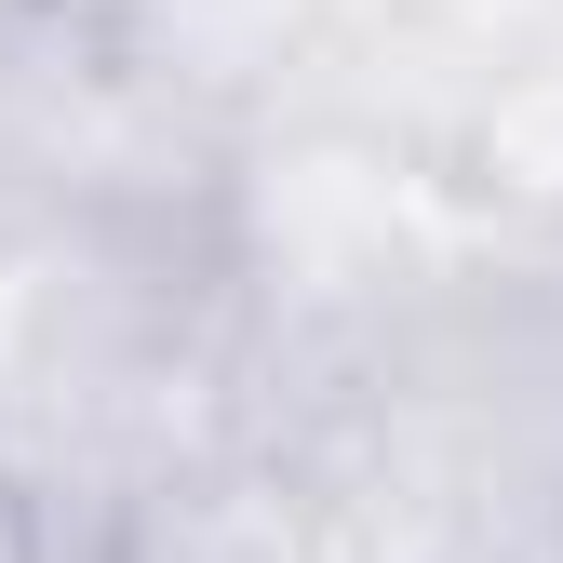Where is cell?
Listing matches in <instances>:
<instances>
[{"label":"cell","instance_id":"obj_1","mask_svg":"<svg viewBox=\"0 0 563 563\" xmlns=\"http://www.w3.org/2000/svg\"><path fill=\"white\" fill-rule=\"evenodd\" d=\"M0 563H67V537H54V510L27 497L14 470H0Z\"/></svg>","mask_w":563,"mask_h":563},{"label":"cell","instance_id":"obj_2","mask_svg":"<svg viewBox=\"0 0 563 563\" xmlns=\"http://www.w3.org/2000/svg\"><path fill=\"white\" fill-rule=\"evenodd\" d=\"M550 537H563V523H550Z\"/></svg>","mask_w":563,"mask_h":563}]
</instances>
